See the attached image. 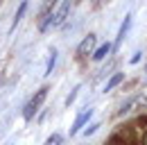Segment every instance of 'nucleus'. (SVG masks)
Masks as SVG:
<instances>
[{
	"mask_svg": "<svg viewBox=\"0 0 147 145\" xmlns=\"http://www.w3.org/2000/svg\"><path fill=\"white\" fill-rule=\"evenodd\" d=\"M48 91H50V86L38 89L36 93L25 102V107H23V118H25V120H32V118L36 116V111L43 107V102H45V98H48Z\"/></svg>",
	"mask_w": 147,
	"mask_h": 145,
	"instance_id": "obj_1",
	"label": "nucleus"
},
{
	"mask_svg": "<svg viewBox=\"0 0 147 145\" xmlns=\"http://www.w3.org/2000/svg\"><path fill=\"white\" fill-rule=\"evenodd\" d=\"M70 7H73V0H61V5H59L55 12H52V16H55V25H61V23H66Z\"/></svg>",
	"mask_w": 147,
	"mask_h": 145,
	"instance_id": "obj_3",
	"label": "nucleus"
},
{
	"mask_svg": "<svg viewBox=\"0 0 147 145\" xmlns=\"http://www.w3.org/2000/svg\"><path fill=\"white\" fill-rule=\"evenodd\" d=\"M134 102H136V100H134V98H131V100H127V102H125V104H122V107L118 109V113H115V116H125V113H127L129 109H131V104H134Z\"/></svg>",
	"mask_w": 147,
	"mask_h": 145,
	"instance_id": "obj_14",
	"label": "nucleus"
},
{
	"mask_svg": "<svg viewBox=\"0 0 147 145\" xmlns=\"http://www.w3.org/2000/svg\"><path fill=\"white\" fill-rule=\"evenodd\" d=\"M109 50H113V43H102V45L93 52V61H102V59L107 57V52H109Z\"/></svg>",
	"mask_w": 147,
	"mask_h": 145,
	"instance_id": "obj_8",
	"label": "nucleus"
},
{
	"mask_svg": "<svg viewBox=\"0 0 147 145\" xmlns=\"http://www.w3.org/2000/svg\"><path fill=\"white\" fill-rule=\"evenodd\" d=\"M43 145H63V136H61V134H50Z\"/></svg>",
	"mask_w": 147,
	"mask_h": 145,
	"instance_id": "obj_12",
	"label": "nucleus"
},
{
	"mask_svg": "<svg viewBox=\"0 0 147 145\" xmlns=\"http://www.w3.org/2000/svg\"><path fill=\"white\" fill-rule=\"evenodd\" d=\"M79 91H82V86H75V89L70 91V95L66 98V107H70V104L75 102V98H77V93H79Z\"/></svg>",
	"mask_w": 147,
	"mask_h": 145,
	"instance_id": "obj_13",
	"label": "nucleus"
},
{
	"mask_svg": "<svg viewBox=\"0 0 147 145\" xmlns=\"http://www.w3.org/2000/svg\"><path fill=\"white\" fill-rule=\"evenodd\" d=\"M25 12H27V0H23V2L18 5L16 14H14V18H11V30H14V27H16V25L20 23V18H23V14H25Z\"/></svg>",
	"mask_w": 147,
	"mask_h": 145,
	"instance_id": "obj_9",
	"label": "nucleus"
},
{
	"mask_svg": "<svg viewBox=\"0 0 147 145\" xmlns=\"http://www.w3.org/2000/svg\"><path fill=\"white\" fill-rule=\"evenodd\" d=\"M91 116H93V109H91V107H86L84 111H82V113H77V118L73 120V127H70V136H75V134H77V131H79L82 127L86 125Z\"/></svg>",
	"mask_w": 147,
	"mask_h": 145,
	"instance_id": "obj_4",
	"label": "nucleus"
},
{
	"mask_svg": "<svg viewBox=\"0 0 147 145\" xmlns=\"http://www.w3.org/2000/svg\"><path fill=\"white\" fill-rule=\"evenodd\" d=\"M55 61H57V48L50 45V48H48V61H45V72H43V75H50V72H52Z\"/></svg>",
	"mask_w": 147,
	"mask_h": 145,
	"instance_id": "obj_7",
	"label": "nucleus"
},
{
	"mask_svg": "<svg viewBox=\"0 0 147 145\" xmlns=\"http://www.w3.org/2000/svg\"><path fill=\"white\" fill-rule=\"evenodd\" d=\"M100 123H91V125L86 127V129H84V136H93V134H95V131H97V129H100Z\"/></svg>",
	"mask_w": 147,
	"mask_h": 145,
	"instance_id": "obj_15",
	"label": "nucleus"
},
{
	"mask_svg": "<svg viewBox=\"0 0 147 145\" xmlns=\"http://www.w3.org/2000/svg\"><path fill=\"white\" fill-rule=\"evenodd\" d=\"M140 54L143 52H136L134 57H129V64H138V61H140Z\"/></svg>",
	"mask_w": 147,
	"mask_h": 145,
	"instance_id": "obj_16",
	"label": "nucleus"
},
{
	"mask_svg": "<svg viewBox=\"0 0 147 145\" xmlns=\"http://www.w3.org/2000/svg\"><path fill=\"white\" fill-rule=\"evenodd\" d=\"M131 20H134V14L129 12L127 16H125V20H122V25H120V30H118V36H115V43H113V50H118V48H120V43L125 41V36H127L129 27H131Z\"/></svg>",
	"mask_w": 147,
	"mask_h": 145,
	"instance_id": "obj_5",
	"label": "nucleus"
},
{
	"mask_svg": "<svg viewBox=\"0 0 147 145\" xmlns=\"http://www.w3.org/2000/svg\"><path fill=\"white\" fill-rule=\"evenodd\" d=\"M5 145H11V143H5Z\"/></svg>",
	"mask_w": 147,
	"mask_h": 145,
	"instance_id": "obj_18",
	"label": "nucleus"
},
{
	"mask_svg": "<svg viewBox=\"0 0 147 145\" xmlns=\"http://www.w3.org/2000/svg\"><path fill=\"white\" fill-rule=\"evenodd\" d=\"M57 2H59V0H43V5H41V16H43V14H52Z\"/></svg>",
	"mask_w": 147,
	"mask_h": 145,
	"instance_id": "obj_11",
	"label": "nucleus"
},
{
	"mask_svg": "<svg viewBox=\"0 0 147 145\" xmlns=\"http://www.w3.org/2000/svg\"><path fill=\"white\" fill-rule=\"evenodd\" d=\"M145 145H147V131H145Z\"/></svg>",
	"mask_w": 147,
	"mask_h": 145,
	"instance_id": "obj_17",
	"label": "nucleus"
},
{
	"mask_svg": "<svg viewBox=\"0 0 147 145\" xmlns=\"http://www.w3.org/2000/svg\"><path fill=\"white\" fill-rule=\"evenodd\" d=\"M95 45H97V36L95 34H86L84 39H82V43L77 45V54H79V57H88V54H91L93 57Z\"/></svg>",
	"mask_w": 147,
	"mask_h": 145,
	"instance_id": "obj_2",
	"label": "nucleus"
},
{
	"mask_svg": "<svg viewBox=\"0 0 147 145\" xmlns=\"http://www.w3.org/2000/svg\"><path fill=\"white\" fill-rule=\"evenodd\" d=\"M50 25H55V16L52 14H43L41 20H38V32H45Z\"/></svg>",
	"mask_w": 147,
	"mask_h": 145,
	"instance_id": "obj_10",
	"label": "nucleus"
},
{
	"mask_svg": "<svg viewBox=\"0 0 147 145\" xmlns=\"http://www.w3.org/2000/svg\"><path fill=\"white\" fill-rule=\"evenodd\" d=\"M122 79H125V72H115V75H111L109 82L102 86V93H109V91H113L118 84H120V82H122Z\"/></svg>",
	"mask_w": 147,
	"mask_h": 145,
	"instance_id": "obj_6",
	"label": "nucleus"
}]
</instances>
